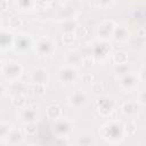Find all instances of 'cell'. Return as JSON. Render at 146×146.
<instances>
[{
	"label": "cell",
	"instance_id": "1",
	"mask_svg": "<svg viewBox=\"0 0 146 146\" xmlns=\"http://www.w3.org/2000/svg\"><path fill=\"white\" fill-rule=\"evenodd\" d=\"M99 135L110 143H119L124 136L123 124L119 121H110L99 129Z\"/></svg>",
	"mask_w": 146,
	"mask_h": 146
},
{
	"label": "cell",
	"instance_id": "2",
	"mask_svg": "<svg viewBox=\"0 0 146 146\" xmlns=\"http://www.w3.org/2000/svg\"><path fill=\"white\" fill-rule=\"evenodd\" d=\"M1 72H2L3 78L7 81L14 82L21 78V75L23 73V67L19 63L14 62V60H9V62H6L2 64Z\"/></svg>",
	"mask_w": 146,
	"mask_h": 146
},
{
	"label": "cell",
	"instance_id": "3",
	"mask_svg": "<svg viewBox=\"0 0 146 146\" xmlns=\"http://www.w3.org/2000/svg\"><path fill=\"white\" fill-rule=\"evenodd\" d=\"M78 76H79V73L75 66L65 65L58 71V80L64 84H71L75 82Z\"/></svg>",
	"mask_w": 146,
	"mask_h": 146
},
{
	"label": "cell",
	"instance_id": "4",
	"mask_svg": "<svg viewBox=\"0 0 146 146\" xmlns=\"http://www.w3.org/2000/svg\"><path fill=\"white\" fill-rule=\"evenodd\" d=\"M112 51V44L108 41L100 40L96 42L92 47V57L97 60L105 59Z\"/></svg>",
	"mask_w": 146,
	"mask_h": 146
},
{
	"label": "cell",
	"instance_id": "5",
	"mask_svg": "<svg viewBox=\"0 0 146 146\" xmlns=\"http://www.w3.org/2000/svg\"><path fill=\"white\" fill-rule=\"evenodd\" d=\"M52 128H54V132L58 137H66L72 129V122H71V120L60 116V117L54 120Z\"/></svg>",
	"mask_w": 146,
	"mask_h": 146
},
{
	"label": "cell",
	"instance_id": "6",
	"mask_svg": "<svg viewBox=\"0 0 146 146\" xmlns=\"http://www.w3.org/2000/svg\"><path fill=\"white\" fill-rule=\"evenodd\" d=\"M116 24L113 21H103L98 26H97V35L99 36L100 40L108 41L114 32Z\"/></svg>",
	"mask_w": 146,
	"mask_h": 146
},
{
	"label": "cell",
	"instance_id": "7",
	"mask_svg": "<svg viewBox=\"0 0 146 146\" xmlns=\"http://www.w3.org/2000/svg\"><path fill=\"white\" fill-rule=\"evenodd\" d=\"M33 44V41H32V38L26 34V33H21L16 36H14V46L16 50L18 51H26L29 49H31Z\"/></svg>",
	"mask_w": 146,
	"mask_h": 146
},
{
	"label": "cell",
	"instance_id": "8",
	"mask_svg": "<svg viewBox=\"0 0 146 146\" xmlns=\"http://www.w3.org/2000/svg\"><path fill=\"white\" fill-rule=\"evenodd\" d=\"M139 81L140 80L138 78V74H135L132 72L119 78V84L124 90H133L135 88H137Z\"/></svg>",
	"mask_w": 146,
	"mask_h": 146
},
{
	"label": "cell",
	"instance_id": "9",
	"mask_svg": "<svg viewBox=\"0 0 146 146\" xmlns=\"http://www.w3.org/2000/svg\"><path fill=\"white\" fill-rule=\"evenodd\" d=\"M68 104L75 108L84 107L88 104V95L82 90H76L68 96Z\"/></svg>",
	"mask_w": 146,
	"mask_h": 146
},
{
	"label": "cell",
	"instance_id": "10",
	"mask_svg": "<svg viewBox=\"0 0 146 146\" xmlns=\"http://www.w3.org/2000/svg\"><path fill=\"white\" fill-rule=\"evenodd\" d=\"M115 103L110 97H103L97 102V110L103 116H108L114 110Z\"/></svg>",
	"mask_w": 146,
	"mask_h": 146
},
{
	"label": "cell",
	"instance_id": "11",
	"mask_svg": "<svg viewBox=\"0 0 146 146\" xmlns=\"http://www.w3.org/2000/svg\"><path fill=\"white\" fill-rule=\"evenodd\" d=\"M36 51L40 55H51L55 51V43L49 38H42L36 42Z\"/></svg>",
	"mask_w": 146,
	"mask_h": 146
},
{
	"label": "cell",
	"instance_id": "12",
	"mask_svg": "<svg viewBox=\"0 0 146 146\" xmlns=\"http://www.w3.org/2000/svg\"><path fill=\"white\" fill-rule=\"evenodd\" d=\"M49 71L44 67H36L31 72V81L33 83L47 84L49 81Z\"/></svg>",
	"mask_w": 146,
	"mask_h": 146
},
{
	"label": "cell",
	"instance_id": "13",
	"mask_svg": "<svg viewBox=\"0 0 146 146\" xmlns=\"http://www.w3.org/2000/svg\"><path fill=\"white\" fill-rule=\"evenodd\" d=\"M39 119V111H38V106H26L25 108L22 110L21 113V120L24 123H29V122H36Z\"/></svg>",
	"mask_w": 146,
	"mask_h": 146
},
{
	"label": "cell",
	"instance_id": "14",
	"mask_svg": "<svg viewBox=\"0 0 146 146\" xmlns=\"http://www.w3.org/2000/svg\"><path fill=\"white\" fill-rule=\"evenodd\" d=\"M14 46V34L7 30L0 29V50H8Z\"/></svg>",
	"mask_w": 146,
	"mask_h": 146
},
{
	"label": "cell",
	"instance_id": "15",
	"mask_svg": "<svg viewBox=\"0 0 146 146\" xmlns=\"http://www.w3.org/2000/svg\"><path fill=\"white\" fill-rule=\"evenodd\" d=\"M112 38L116 42L123 43V42H127L130 39V33H129V31H128V29L125 26H123V25H116L115 29H114V32H113Z\"/></svg>",
	"mask_w": 146,
	"mask_h": 146
},
{
	"label": "cell",
	"instance_id": "16",
	"mask_svg": "<svg viewBox=\"0 0 146 146\" xmlns=\"http://www.w3.org/2000/svg\"><path fill=\"white\" fill-rule=\"evenodd\" d=\"M140 107H141V105L138 104L137 102H125V103L122 105L121 110H122V113H123L125 116H128V117H133V116H136V115L138 114Z\"/></svg>",
	"mask_w": 146,
	"mask_h": 146
},
{
	"label": "cell",
	"instance_id": "17",
	"mask_svg": "<svg viewBox=\"0 0 146 146\" xmlns=\"http://www.w3.org/2000/svg\"><path fill=\"white\" fill-rule=\"evenodd\" d=\"M82 59H83L82 56L76 50H70L65 55V63H66V65H71V66L80 65V64H82Z\"/></svg>",
	"mask_w": 146,
	"mask_h": 146
},
{
	"label": "cell",
	"instance_id": "18",
	"mask_svg": "<svg viewBox=\"0 0 146 146\" xmlns=\"http://www.w3.org/2000/svg\"><path fill=\"white\" fill-rule=\"evenodd\" d=\"M7 141L11 145H18V144H22L23 143V133L21 130L18 129H15V128H11L9 133L7 135Z\"/></svg>",
	"mask_w": 146,
	"mask_h": 146
},
{
	"label": "cell",
	"instance_id": "19",
	"mask_svg": "<svg viewBox=\"0 0 146 146\" xmlns=\"http://www.w3.org/2000/svg\"><path fill=\"white\" fill-rule=\"evenodd\" d=\"M46 113H47L48 119H50V120H56V119H58V117L62 116L63 111H62V107H60L58 104H51V105H49V106L47 107Z\"/></svg>",
	"mask_w": 146,
	"mask_h": 146
},
{
	"label": "cell",
	"instance_id": "20",
	"mask_svg": "<svg viewBox=\"0 0 146 146\" xmlns=\"http://www.w3.org/2000/svg\"><path fill=\"white\" fill-rule=\"evenodd\" d=\"M26 91H27V86L25 83L18 82V80L11 82V84H10V92L13 95H25Z\"/></svg>",
	"mask_w": 146,
	"mask_h": 146
},
{
	"label": "cell",
	"instance_id": "21",
	"mask_svg": "<svg viewBox=\"0 0 146 146\" xmlns=\"http://www.w3.org/2000/svg\"><path fill=\"white\" fill-rule=\"evenodd\" d=\"M11 105L16 108L23 110L27 106V99L25 95H13L11 97Z\"/></svg>",
	"mask_w": 146,
	"mask_h": 146
},
{
	"label": "cell",
	"instance_id": "22",
	"mask_svg": "<svg viewBox=\"0 0 146 146\" xmlns=\"http://www.w3.org/2000/svg\"><path fill=\"white\" fill-rule=\"evenodd\" d=\"M113 71H114L115 75L117 78H121V76H123V75H125V74H128V73L131 72V66L128 63H124V64H115Z\"/></svg>",
	"mask_w": 146,
	"mask_h": 146
},
{
	"label": "cell",
	"instance_id": "23",
	"mask_svg": "<svg viewBox=\"0 0 146 146\" xmlns=\"http://www.w3.org/2000/svg\"><path fill=\"white\" fill-rule=\"evenodd\" d=\"M76 144L78 145H82V146H89V145H95V137L92 133H83L80 135L76 139Z\"/></svg>",
	"mask_w": 146,
	"mask_h": 146
},
{
	"label": "cell",
	"instance_id": "24",
	"mask_svg": "<svg viewBox=\"0 0 146 146\" xmlns=\"http://www.w3.org/2000/svg\"><path fill=\"white\" fill-rule=\"evenodd\" d=\"M76 27H78V24H76V22L73 21L72 18L65 19V21L62 23V25H60V29H62L63 33H64V32H74V31L76 30Z\"/></svg>",
	"mask_w": 146,
	"mask_h": 146
},
{
	"label": "cell",
	"instance_id": "25",
	"mask_svg": "<svg viewBox=\"0 0 146 146\" xmlns=\"http://www.w3.org/2000/svg\"><path fill=\"white\" fill-rule=\"evenodd\" d=\"M128 55L124 51H115L113 54V62L114 64H124L128 63Z\"/></svg>",
	"mask_w": 146,
	"mask_h": 146
},
{
	"label": "cell",
	"instance_id": "26",
	"mask_svg": "<svg viewBox=\"0 0 146 146\" xmlns=\"http://www.w3.org/2000/svg\"><path fill=\"white\" fill-rule=\"evenodd\" d=\"M16 5L19 10H30L34 6V0H16Z\"/></svg>",
	"mask_w": 146,
	"mask_h": 146
},
{
	"label": "cell",
	"instance_id": "27",
	"mask_svg": "<svg viewBox=\"0 0 146 146\" xmlns=\"http://www.w3.org/2000/svg\"><path fill=\"white\" fill-rule=\"evenodd\" d=\"M123 131H124V135L132 136V135H135L136 131H137V125H136L132 121H128L127 123L123 124Z\"/></svg>",
	"mask_w": 146,
	"mask_h": 146
},
{
	"label": "cell",
	"instance_id": "28",
	"mask_svg": "<svg viewBox=\"0 0 146 146\" xmlns=\"http://www.w3.org/2000/svg\"><path fill=\"white\" fill-rule=\"evenodd\" d=\"M24 131L27 136H34L38 131V124L36 122H29L24 125Z\"/></svg>",
	"mask_w": 146,
	"mask_h": 146
},
{
	"label": "cell",
	"instance_id": "29",
	"mask_svg": "<svg viewBox=\"0 0 146 146\" xmlns=\"http://www.w3.org/2000/svg\"><path fill=\"white\" fill-rule=\"evenodd\" d=\"M75 40V33L74 32H64L63 33V42L65 44H72Z\"/></svg>",
	"mask_w": 146,
	"mask_h": 146
},
{
	"label": "cell",
	"instance_id": "30",
	"mask_svg": "<svg viewBox=\"0 0 146 146\" xmlns=\"http://www.w3.org/2000/svg\"><path fill=\"white\" fill-rule=\"evenodd\" d=\"M33 92L36 96H43L44 92H46V84L34 83V86H33Z\"/></svg>",
	"mask_w": 146,
	"mask_h": 146
},
{
	"label": "cell",
	"instance_id": "31",
	"mask_svg": "<svg viewBox=\"0 0 146 146\" xmlns=\"http://www.w3.org/2000/svg\"><path fill=\"white\" fill-rule=\"evenodd\" d=\"M10 129H11V127L9 124L0 122V138H6L10 131Z\"/></svg>",
	"mask_w": 146,
	"mask_h": 146
},
{
	"label": "cell",
	"instance_id": "32",
	"mask_svg": "<svg viewBox=\"0 0 146 146\" xmlns=\"http://www.w3.org/2000/svg\"><path fill=\"white\" fill-rule=\"evenodd\" d=\"M91 91H92L95 95H100V94L104 91L103 84H102L100 82H94V83H91Z\"/></svg>",
	"mask_w": 146,
	"mask_h": 146
},
{
	"label": "cell",
	"instance_id": "33",
	"mask_svg": "<svg viewBox=\"0 0 146 146\" xmlns=\"http://www.w3.org/2000/svg\"><path fill=\"white\" fill-rule=\"evenodd\" d=\"M9 25H10V27H13V29H18V27H21V25H22V21H21V18L16 17V16H13V17L9 19Z\"/></svg>",
	"mask_w": 146,
	"mask_h": 146
},
{
	"label": "cell",
	"instance_id": "34",
	"mask_svg": "<svg viewBox=\"0 0 146 146\" xmlns=\"http://www.w3.org/2000/svg\"><path fill=\"white\" fill-rule=\"evenodd\" d=\"M34 2H35V7H38V8H43V7H46V5L49 2V0H34Z\"/></svg>",
	"mask_w": 146,
	"mask_h": 146
},
{
	"label": "cell",
	"instance_id": "35",
	"mask_svg": "<svg viewBox=\"0 0 146 146\" xmlns=\"http://www.w3.org/2000/svg\"><path fill=\"white\" fill-rule=\"evenodd\" d=\"M97 1H98V5L102 7H107L114 2V0H97Z\"/></svg>",
	"mask_w": 146,
	"mask_h": 146
},
{
	"label": "cell",
	"instance_id": "36",
	"mask_svg": "<svg viewBox=\"0 0 146 146\" xmlns=\"http://www.w3.org/2000/svg\"><path fill=\"white\" fill-rule=\"evenodd\" d=\"M92 75L90 74V73H87V74H84L83 76H82V80H83V82H86V83H91L92 82Z\"/></svg>",
	"mask_w": 146,
	"mask_h": 146
},
{
	"label": "cell",
	"instance_id": "37",
	"mask_svg": "<svg viewBox=\"0 0 146 146\" xmlns=\"http://www.w3.org/2000/svg\"><path fill=\"white\" fill-rule=\"evenodd\" d=\"M145 100H146V97H145V92L143 91V92L139 95V98H138V102H137V103H138V104H140L141 106H144V105L146 104V102H145Z\"/></svg>",
	"mask_w": 146,
	"mask_h": 146
},
{
	"label": "cell",
	"instance_id": "38",
	"mask_svg": "<svg viewBox=\"0 0 146 146\" xmlns=\"http://www.w3.org/2000/svg\"><path fill=\"white\" fill-rule=\"evenodd\" d=\"M8 8L7 0H0V10H6Z\"/></svg>",
	"mask_w": 146,
	"mask_h": 146
},
{
	"label": "cell",
	"instance_id": "39",
	"mask_svg": "<svg viewBox=\"0 0 146 146\" xmlns=\"http://www.w3.org/2000/svg\"><path fill=\"white\" fill-rule=\"evenodd\" d=\"M56 144H60V145H67V140L64 139V137H57V140H56Z\"/></svg>",
	"mask_w": 146,
	"mask_h": 146
},
{
	"label": "cell",
	"instance_id": "40",
	"mask_svg": "<svg viewBox=\"0 0 146 146\" xmlns=\"http://www.w3.org/2000/svg\"><path fill=\"white\" fill-rule=\"evenodd\" d=\"M5 95H6V88L3 87V84L0 83V98L3 97Z\"/></svg>",
	"mask_w": 146,
	"mask_h": 146
},
{
	"label": "cell",
	"instance_id": "41",
	"mask_svg": "<svg viewBox=\"0 0 146 146\" xmlns=\"http://www.w3.org/2000/svg\"><path fill=\"white\" fill-rule=\"evenodd\" d=\"M2 64H3V63H2L1 60H0V71H1V67H2Z\"/></svg>",
	"mask_w": 146,
	"mask_h": 146
},
{
	"label": "cell",
	"instance_id": "42",
	"mask_svg": "<svg viewBox=\"0 0 146 146\" xmlns=\"http://www.w3.org/2000/svg\"><path fill=\"white\" fill-rule=\"evenodd\" d=\"M0 24H1V21H0Z\"/></svg>",
	"mask_w": 146,
	"mask_h": 146
}]
</instances>
